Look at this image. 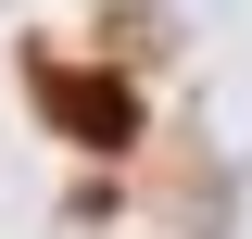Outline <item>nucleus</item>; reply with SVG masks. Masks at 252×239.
<instances>
[{
    "mask_svg": "<svg viewBox=\"0 0 252 239\" xmlns=\"http://www.w3.org/2000/svg\"><path fill=\"white\" fill-rule=\"evenodd\" d=\"M38 101H51V126H63V139H89V151H114L126 126H139V101H126L114 76H38Z\"/></svg>",
    "mask_w": 252,
    "mask_h": 239,
    "instance_id": "nucleus-1",
    "label": "nucleus"
}]
</instances>
